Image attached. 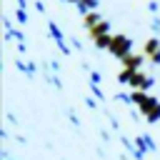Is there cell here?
<instances>
[{"instance_id": "cell-1", "label": "cell", "mask_w": 160, "mask_h": 160, "mask_svg": "<svg viewBox=\"0 0 160 160\" xmlns=\"http://www.w3.org/2000/svg\"><path fill=\"white\" fill-rule=\"evenodd\" d=\"M78 2H80V0H78Z\"/></svg>"}]
</instances>
